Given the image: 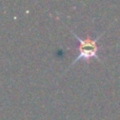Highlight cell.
<instances>
[{"instance_id": "obj_1", "label": "cell", "mask_w": 120, "mask_h": 120, "mask_svg": "<svg viewBox=\"0 0 120 120\" xmlns=\"http://www.w3.org/2000/svg\"><path fill=\"white\" fill-rule=\"evenodd\" d=\"M71 31V33L73 34L75 38L78 40L79 42V46H78V55L77 57L73 60V62L70 64V68L73 66L77 61L79 60H85V61H90L91 59L96 58L98 60L99 59V55H98V51H99V46L97 45V41L99 40V38L102 36V34H100L97 38L95 39H92L91 37H86L84 39L80 38L74 31H72L71 29H68Z\"/></svg>"}]
</instances>
